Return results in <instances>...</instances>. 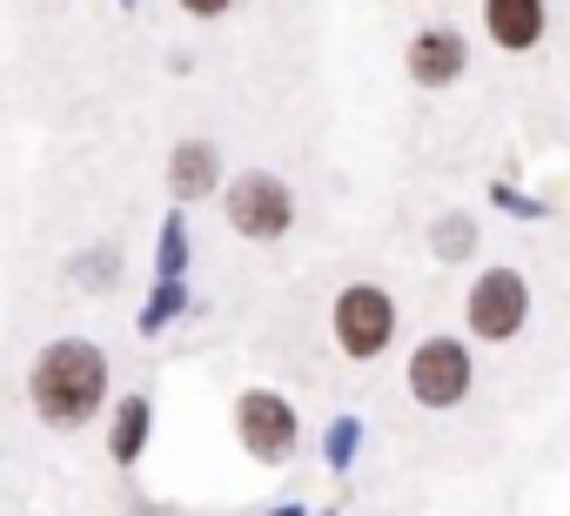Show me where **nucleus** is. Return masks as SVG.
<instances>
[{
  "mask_svg": "<svg viewBox=\"0 0 570 516\" xmlns=\"http://www.w3.org/2000/svg\"><path fill=\"white\" fill-rule=\"evenodd\" d=\"M28 403L48 429H81L108 403V349L88 336H55L28 369Z\"/></svg>",
  "mask_w": 570,
  "mask_h": 516,
  "instance_id": "nucleus-1",
  "label": "nucleus"
},
{
  "mask_svg": "<svg viewBox=\"0 0 570 516\" xmlns=\"http://www.w3.org/2000/svg\"><path fill=\"white\" fill-rule=\"evenodd\" d=\"M222 215H228V228L242 241H282L296 228V188L282 175H268V168H248V175H235L222 188Z\"/></svg>",
  "mask_w": 570,
  "mask_h": 516,
  "instance_id": "nucleus-2",
  "label": "nucleus"
},
{
  "mask_svg": "<svg viewBox=\"0 0 570 516\" xmlns=\"http://www.w3.org/2000/svg\"><path fill=\"white\" fill-rule=\"evenodd\" d=\"M330 329H336V349L350 363H376L396 343V296L383 282H350L330 302Z\"/></svg>",
  "mask_w": 570,
  "mask_h": 516,
  "instance_id": "nucleus-3",
  "label": "nucleus"
},
{
  "mask_svg": "<svg viewBox=\"0 0 570 516\" xmlns=\"http://www.w3.org/2000/svg\"><path fill=\"white\" fill-rule=\"evenodd\" d=\"M463 322H470L476 343H517L530 329V282H523V269H510V262L483 269L470 282V296H463Z\"/></svg>",
  "mask_w": 570,
  "mask_h": 516,
  "instance_id": "nucleus-4",
  "label": "nucleus"
},
{
  "mask_svg": "<svg viewBox=\"0 0 570 516\" xmlns=\"http://www.w3.org/2000/svg\"><path fill=\"white\" fill-rule=\"evenodd\" d=\"M403 376H410V396L423 409H456L476 389V356H470L463 336H430V343L410 349V369Z\"/></svg>",
  "mask_w": 570,
  "mask_h": 516,
  "instance_id": "nucleus-5",
  "label": "nucleus"
},
{
  "mask_svg": "<svg viewBox=\"0 0 570 516\" xmlns=\"http://www.w3.org/2000/svg\"><path fill=\"white\" fill-rule=\"evenodd\" d=\"M235 436L255 463H289L296 443H303V423H296V403L275 396V389H242L235 396Z\"/></svg>",
  "mask_w": 570,
  "mask_h": 516,
  "instance_id": "nucleus-6",
  "label": "nucleus"
},
{
  "mask_svg": "<svg viewBox=\"0 0 570 516\" xmlns=\"http://www.w3.org/2000/svg\"><path fill=\"white\" fill-rule=\"evenodd\" d=\"M403 68H410L416 88H450V81H463V68H470V41H463L456 28H423V34H410Z\"/></svg>",
  "mask_w": 570,
  "mask_h": 516,
  "instance_id": "nucleus-7",
  "label": "nucleus"
},
{
  "mask_svg": "<svg viewBox=\"0 0 570 516\" xmlns=\"http://www.w3.org/2000/svg\"><path fill=\"white\" fill-rule=\"evenodd\" d=\"M550 28V8L543 0H483V34L503 48V54H530Z\"/></svg>",
  "mask_w": 570,
  "mask_h": 516,
  "instance_id": "nucleus-8",
  "label": "nucleus"
},
{
  "mask_svg": "<svg viewBox=\"0 0 570 516\" xmlns=\"http://www.w3.org/2000/svg\"><path fill=\"white\" fill-rule=\"evenodd\" d=\"M215 181H222L215 141H181V148L168 155V188H175V201H202Z\"/></svg>",
  "mask_w": 570,
  "mask_h": 516,
  "instance_id": "nucleus-9",
  "label": "nucleus"
},
{
  "mask_svg": "<svg viewBox=\"0 0 570 516\" xmlns=\"http://www.w3.org/2000/svg\"><path fill=\"white\" fill-rule=\"evenodd\" d=\"M148 423H155V409H148V396H128V403L115 409V436H108V449H115V463H135V456H141V443H148Z\"/></svg>",
  "mask_w": 570,
  "mask_h": 516,
  "instance_id": "nucleus-10",
  "label": "nucleus"
},
{
  "mask_svg": "<svg viewBox=\"0 0 570 516\" xmlns=\"http://www.w3.org/2000/svg\"><path fill=\"white\" fill-rule=\"evenodd\" d=\"M470 248H476V228H470L463 215H443V221H436V255H443V262H463Z\"/></svg>",
  "mask_w": 570,
  "mask_h": 516,
  "instance_id": "nucleus-11",
  "label": "nucleus"
},
{
  "mask_svg": "<svg viewBox=\"0 0 570 516\" xmlns=\"http://www.w3.org/2000/svg\"><path fill=\"white\" fill-rule=\"evenodd\" d=\"M175 8H181V14H195V21H215V14H228V8H235V0H175Z\"/></svg>",
  "mask_w": 570,
  "mask_h": 516,
  "instance_id": "nucleus-12",
  "label": "nucleus"
}]
</instances>
